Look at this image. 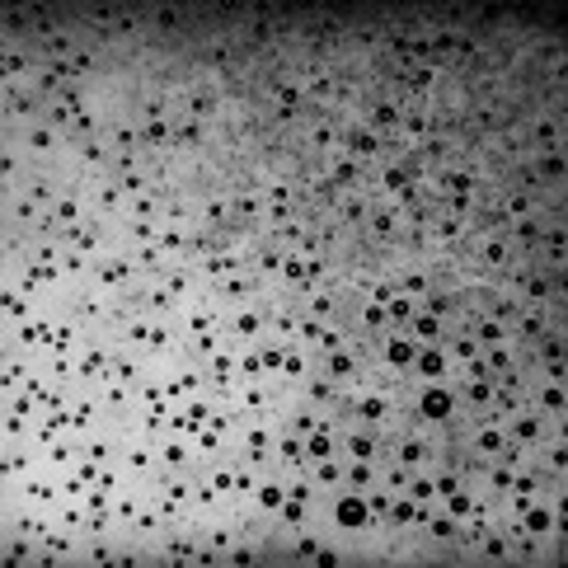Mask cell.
Listing matches in <instances>:
<instances>
[{"instance_id":"2e32d148","label":"cell","mask_w":568,"mask_h":568,"mask_svg":"<svg viewBox=\"0 0 568 568\" xmlns=\"http://www.w3.org/2000/svg\"><path fill=\"white\" fill-rule=\"evenodd\" d=\"M371 484H381V461H343V489L367 493Z\"/></svg>"},{"instance_id":"6da1fadb","label":"cell","mask_w":568,"mask_h":568,"mask_svg":"<svg viewBox=\"0 0 568 568\" xmlns=\"http://www.w3.org/2000/svg\"><path fill=\"white\" fill-rule=\"evenodd\" d=\"M404 418H409V423H418V428H428V432H451L456 423H461V395H456V381L409 385Z\"/></svg>"},{"instance_id":"4fadbf2b","label":"cell","mask_w":568,"mask_h":568,"mask_svg":"<svg viewBox=\"0 0 568 568\" xmlns=\"http://www.w3.org/2000/svg\"><path fill=\"white\" fill-rule=\"evenodd\" d=\"M522 137L531 141V155H540V151H564V118H550V113H540L531 127H522Z\"/></svg>"},{"instance_id":"52a82bcc","label":"cell","mask_w":568,"mask_h":568,"mask_svg":"<svg viewBox=\"0 0 568 568\" xmlns=\"http://www.w3.org/2000/svg\"><path fill=\"white\" fill-rule=\"evenodd\" d=\"M80 550H85V536L57 522L38 540V564H80Z\"/></svg>"},{"instance_id":"e0dca14e","label":"cell","mask_w":568,"mask_h":568,"mask_svg":"<svg viewBox=\"0 0 568 568\" xmlns=\"http://www.w3.org/2000/svg\"><path fill=\"white\" fill-rule=\"evenodd\" d=\"M446 329H451V324H446V320H437V315H428V310H418L414 320L404 324V334L414 338V343H442V338H446Z\"/></svg>"},{"instance_id":"d4e9b609","label":"cell","mask_w":568,"mask_h":568,"mask_svg":"<svg viewBox=\"0 0 568 568\" xmlns=\"http://www.w3.org/2000/svg\"><path fill=\"white\" fill-rule=\"evenodd\" d=\"M151 19H155L151 29H155V33H165V38H174V33L184 29V15H179V10H155Z\"/></svg>"},{"instance_id":"5bb4252c","label":"cell","mask_w":568,"mask_h":568,"mask_svg":"<svg viewBox=\"0 0 568 568\" xmlns=\"http://www.w3.org/2000/svg\"><path fill=\"white\" fill-rule=\"evenodd\" d=\"M38 451H43V470H52V475H66V470H76L80 465V437L76 432H66V437L38 446Z\"/></svg>"},{"instance_id":"44dd1931","label":"cell","mask_w":568,"mask_h":568,"mask_svg":"<svg viewBox=\"0 0 568 568\" xmlns=\"http://www.w3.org/2000/svg\"><path fill=\"white\" fill-rule=\"evenodd\" d=\"M5 564H38V540L5 531Z\"/></svg>"},{"instance_id":"d6986e66","label":"cell","mask_w":568,"mask_h":568,"mask_svg":"<svg viewBox=\"0 0 568 568\" xmlns=\"http://www.w3.org/2000/svg\"><path fill=\"white\" fill-rule=\"evenodd\" d=\"M259 357H263V376L277 381V376H282V362H287V343H282V338H263Z\"/></svg>"},{"instance_id":"8fae6325","label":"cell","mask_w":568,"mask_h":568,"mask_svg":"<svg viewBox=\"0 0 568 568\" xmlns=\"http://www.w3.org/2000/svg\"><path fill=\"white\" fill-rule=\"evenodd\" d=\"M526 400L536 404V409L550 418V423H564V414H568V390H564V381H540V376H531V390H526Z\"/></svg>"},{"instance_id":"8992f818","label":"cell","mask_w":568,"mask_h":568,"mask_svg":"<svg viewBox=\"0 0 568 568\" xmlns=\"http://www.w3.org/2000/svg\"><path fill=\"white\" fill-rule=\"evenodd\" d=\"M155 461H160V475H193L202 465L198 446L188 442V437H174V432H165L160 442H155Z\"/></svg>"},{"instance_id":"ba28073f","label":"cell","mask_w":568,"mask_h":568,"mask_svg":"<svg viewBox=\"0 0 568 568\" xmlns=\"http://www.w3.org/2000/svg\"><path fill=\"white\" fill-rule=\"evenodd\" d=\"M343 461H381L385 465V432L376 428H357V423H343Z\"/></svg>"},{"instance_id":"7402d4cb","label":"cell","mask_w":568,"mask_h":568,"mask_svg":"<svg viewBox=\"0 0 568 568\" xmlns=\"http://www.w3.org/2000/svg\"><path fill=\"white\" fill-rule=\"evenodd\" d=\"M390 503H395V493L385 489V484H371V489H367V512H371V522H376V526H385Z\"/></svg>"},{"instance_id":"ffe728a7","label":"cell","mask_w":568,"mask_h":568,"mask_svg":"<svg viewBox=\"0 0 568 568\" xmlns=\"http://www.w3.org/2000/svg\"><path fill=\"white\" fill-rule=\"evenodd\" d=\"M310 479H315L324 493L343 489V456H334V461H315L310 465Z\"/></svg>"},{"instance_id":"9c48e42d","label":"cell","mask_w":568,"mask_h":568,"mask_svg":"<svg viewBox=\"0 0 568 568\" xmlns=\"http://www.w3.org/2000/svg\"><path fill=\"white\" fill-rule=\"evenodd\" d=\"M554 324H564V315L554 306H522L517 310V320H512V343L517 348H531L545 329H554Z\"/></svg>"},{"instance_id":"9a60e30c","label":"cell","mask_w":568,"mask_h":568,"mask_svg":"<svg viewBox=\"0 0 568 568\" xmlns=\"http://www.w3.org/2000/svg\"><path fill=\"white\" fill-rule=\"evenodd\" d=\"M273 470H310L306 465V437H296V432L277 428V442H273Z\"/></svg>"},{"instance_id":"7a4b0ae2","label":"cell","mask_w":568,"mask_h":568,"mask_svg":"<svg viewBox=\"0 0 568 568\" xmlns=\"http://www.w3.org/2000/svg\"><path fill=\"white\" fill-rule=\"evenodd\" d=\"M273 442H277V418H240L231 451L254 470H273Z\"/></svg>"},{"instance_id":"cb8c5ba5","label":"cell","mask_w":568,"mask_h":568,"mask_svg":"<svg viewBox=\"0 0 568 568\" xmlns=\"http://www.w3.org/2000/svg\"><path fill=\"white\" fill-rule=\"evenodd\" d=\"M94 484L85 475H80V470H66L62 475V503H85V493H90Z\"/></svg>"},{"instance_id":"5b68a950","label":"cell","mask_w":568,"mask_h":568,"mask_svg":"<svg viewBox=\"0 0 568 568\" xmlns=\"http://www.w3.org/2000/svg\"><path fill=\"white\" fill-rule=\"evenodd\" d=\"M503 423H507V442H517L522 451H536V446L550 437V428H564V423H550L536 404H522V409H517V414H507Z\"/></svg>"},{"instance_id":"3957f363","label":"cell","mask_w":568,"mask_h":568,"mask_svg":"<svg viewBox=\"0 0 568 568\" xmlns=\"http://www.w3.org/2000/svg\"><path fill=\"white\" fill-rule=\"evenodd\" d=\"M118 465L127 470L132 484L151 489L160 479V461H155V442L151 437H137V432H118Z\"/></svg>"},{"instance_id":"ac0fdd59","label":"cell","mask_w":568,"mask_h":568,"mask_svg":"<svg viewBox=\"0 0 568 568\" xmlns=\"http://www.w3.org/2000/svg\"><path fill=\"white\" fill-rule=\"evenodd\" d=\"M231 66H235L231 43H207L202 47V71H207V80L221 76V71H231Z\"/></svg>"},{"instance_id":"277c9868","label":"cell","mask_w":568,"mask_h":568,"mask_svg":"<svg viewBox=\"0 0 568 568\" xmlns=\"http://www.w3.org/2000/svg\"><path fill=\"white\" fill-rule=\"evenodd\" d=\"M268 296L249 301V306L226 310V338H231V343H263V338H268Z\"/></svg>"},{"instance_id":"7c38bea8","label":"cell","mask_w":568,"mask_h":568,"mask_svg":"<svg viewBox=\"0 0 568 568\" xmlns=\"http://www.w3.org/2000/svg\"><path fill=\"white\" fill-rule=\"evenodd\" d=\"M465 559H479V564H512V536H507V526L493 517V526L475 540V550L465 554Z\"/></svg>"},{"instance_id":"603a6c76","label":"cell","mask_w":568,"mask_h":568,"mask_svg":"<svg viewBox=\"0 0 568 568\" xmlns=\"http://www.w3.org/2000/svg\"><path fill=\"white\" fill-rule=\"evenodd\" d=\"M385 315H390V329H404V324L418 315V301H414V296H400V292H395V301L385 306Z\"/></svg>"},{"instance_id":"30bf717a","label":"cell","mask_w":568,"mask_h":568,"mask_svg":"<svg viewBox=\"0 0 568 568\" xmlns=\"http://www.w3.org/2000/svg\"><path fill=\"white\" fill-rule=\"evenodd\" d=\"M456 367L446 357L442 343H418V357H414V371H409V385H423V381H451Z\"/></svg>"}]
</instances>
